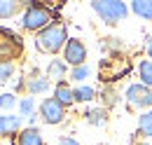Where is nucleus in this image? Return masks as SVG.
Listing matches in <instances>:
<instances>
[{
	"label": "nucleus",
	"instance_id": "obj_2",
	"mask_svg": "<svg viewBox=\"0 0 152 145\" xmlns=\"http://www.w3.org/2000/svg\"><path fill=\"white\" fill-rule=\"evenodd\" d=\"M68 40H70V37H68L66 26L52 23L49 28L40 31L38 35H35V47H38V52H42V54H58V52L66 47Z\"/></svg>",
	"mask_w": 152,
	"mask_h": 145
},
{
	"label": "nucleus",
	"instance_id": "obj_21",
	"mask_svg": "<svg viewBox=\"0 0 152 145\" xmlns=\"http://www.w3.org/2000/svg\"><path fill=\"white\" fill-rule=\"evenodd\" d=\"M91 75V68L84 63V66H77V68H70V80L73 82H84L87 77Z\"/></svg>",
	"mask_w": 152,
	"mask_h": 145
},
{
	"label": "nucleus",
	"instance_id": "obj_27",
	"mask_svg": "<svg viewBox=\"0 0 152 145\" xmlns=\"http://www.w3.org/2000/svg\"><path fill=\"white\" fill-rule=\"evenodd\" d=\"M140 145H148V143H140Z\"/></svg>",
	"mask_w": 152,
	"mask_h": 145
},
{
	"label": "nucleus",
	"instance_id": "obj_4",
	"mask_svg": "<svg viewBox=\"0 0 152 145\" xmlns=\"http://www.w3.org/2000/svg\"><path fill=\"white\" fill-rule=\"evenodd\" d=\"M23 52V40L10 28L0 26V63H14Z\"/></svg>",
	"mask_w": 152,
	"mask_h": 145
},
{
	"label": "nucleus",
	"instance_id": "obj_18",
	"mask_svg": "<svg viewBox=\"0 0 152 145\" xmlns=\"http://www.w3.org/2000/svg\"><path fill=\"white\" fill-rule=\"evenodd\" d=\"M21 10V2H12V0H0V19H10Z\"/></svg>",
	"mask_w": 152,
	"mask_h": 145
},
{
	"label": "nucleus",
	"instance_id": "obj_17",
	"mask_svg": "<svg viewBox=\"0 0 152 145\" xmlns=\"http://www.w3.org/2000/svg\"><path fill=\"white\" fill-rule=\"evenodd\" d=\"M94 98H96V89L94 87H89V84L75 87V101L77 103H89V101H94Z\"/></svg>",
	"mask_w": 152,
	"mask_h": 145
},
{
	"label": "nucleus",
	"instance_id": "obj_12",
	"mask_svg": "<svg viewBox=\"0 0 152 145\" xmlns=\"http://www.w3.org/2000/svg\"><path fill=\"white\" fill-rule=\"evenodd\" d=\"M17 145H45V141H42V133L35 127H26L17 136Z\"/></svg>",
	"mask_w": 152,
	"mask_h": 145
},
{
	"label": "nucleus",
	"instance_id": "obj_10",
	"mask_svg": "<svg viewBox=\"0 0 152 145\" xmlns=\"http://www.w3.org/2000/svg\"><path fill=\"white\" fill-rule=\"evenodd\" d=\"M45 75H47L52 82H56V84L58 82H66L63 77L68 75V63H66L63 59H52V61L47 63V72H45Z\"/></svg>",
	"mask_w": 152,
	"mask_h": 145
},
{
	"label": "nucleus",
	"instance_id": "obj_6",
	"mask_svg": "<svg viewBox=\"0 0 152 145\" xmlns=\"http://www.w3.org/2000/svg\"><path fill=\"white\" fill-rule=\"evenodd\" d=\"M63 61L68 66H73V68L84 66L87 63V45L80 37H70L66 42V47H63Z\"/></svg>",
	"mask_w": 152,
	"mask_h": 145
},
{
	"label": "nucleus",
	"instance_id": "obj_7",
	"mask_svg": "<svg viewBox=\"0 0 152 145\" xmlns=\"http://www.w3.org/2000/svg\"><path fill=\"white\" fill-rule=\"evenodd\" d=\"M40 119L45 124H61L66 119V108L58 103L54 96H49V98H45L40 103Z\"/></svg>",
	"mask_w": 152,
	"mask_h": 145
},
{
	"label": "nucleus",
	"instance_id": "obj_8",
	"mask_svg": "<svg viewBox=\"0 0 152 145\" xmlns=\"http://www.w3.org/2000/svg\"><path fill=\"white\" fill-rule=\"evenodd\" d=\"M49 87H52V80H49L47 75H40L38 70H33L31 77H26V91H28L31 96L45 94V91H49Z\"/></svg>",
	"mask_w": 152,
	"mask_h": 145
},
{
	"label": "nucleus",
	"instance_id": "obj_15",
	"mask_svg": "<svg viewBox=\"0 0 152 145\" xmlns=\"http://www.w3.org/2000/svg\"><path fill=\"white\" fill-rule=\"evenodd\" d=\"M138 133L152 138V110H145L143 115H138Z\"/></svg>",
	"mask_w": 152,
	"mask_h": 145
},
{
	"label": "nucleus",
	"instance_id": "obj_25",
	"mask_svg": "<svg viewBox=\"0 0 152 145\" xmlns=\"http://www.w3.org/2000/svg\"><path fill=\"white\" fill-rule=\"evenodd\" d=\"M145 52H148V56H150V61H152V37L148 35V45H145Z\"/></svg>",
	"mask_w": 152,
	"mask_h": 145
},
{
	"label": "nucleus",
	"instance_id": "obj_5",
	"mask_svg": "<svg viewBox=\"0 0 152 145\" xmlns=\"http://www.w3.org/2000/svg\"><path fill=\"white\" fill-rule=\"evenodd\" d=\"M124 98H126V103L136 110H145L152 105V89L150 87H145V84H140V82H133L126 87L124 91Z\"/></svg>",
	"mask_w": 152,
	"mask_h": 145
},
{
	"label": "nucleus",
	"instance_id": "obj_22",
	"mask_svg": "<svg viewBox=\"0 0 152 145\" xmlns=\"http://www.w3.org/2000/svg\"><path fill=\"white\" fill-rule=\"evenodd\" d=\"M19 112L31 117V115L35 112V98H33V96H23V98L19 101Z\"/></svg>",
	"mask_w": 152,
	"mask_h": 145
},
{
	"label": "nucleus",
	"instance_id": "obj_24",
	"mask_svg": "<svg viewBox=\"0 0 152 145\" xmlns=\"http://www.w3.org/2000/svg\"><path fill=\"white\" fill-rule=\"evenodd\" d=\"M58 145H80V141H75L73 136H61V138H58Z\"/></svg>",
	"mask_w": 152,
	"mask_h": 145
},
{
	"label": "nucleus",
	"instance_id": "obj_16",
	"mask_svg": "<svg viewBox=\"0 0 152 145\" xmlns=\"http://www.w3.org/2000/svg\"><path fill=\"white\" fill-rule=\"evenodd\" d=\"M138 77H140V84H145V87L152 89V61L150 59L138 63Z\"/></svg>",
	"mask_w": 152,
	"mask_h": 145
},
{
	"label": "nucleus",
	"instance_id": "obj_23",
	"mask_svg": "<svg viewBox=\"0 0 152 145\" xmlns=\"http://www.w3.org/2000/svg\"><path fill=\"white\" fill-rule=\"evenodd\" d=\"M103 103H105V105H103L105 110L110 108V105H115V103H117V98H115V91H113V87H105V89H103Z\"/></svg>",
	"mask_w": 152,
	"mask_h": 145
},
{
	"label": "nucleus",
	"instance_id": "obj_19",
	"mask_svg": "<svg viewBox=\"0 0 152 145\" xmlns=\"http://www.w3.org/2000/svg\"><path fill=\"white\" fill-rule=\"evenodd\" d=\"M19 105V98H17V94L14 91H5V94H0V110H12Z\"/></svg>",
	"mask_w": 152,
	"mask_h": 145
},
{
	"label": "nucleus",
	"instance_id": "obj_13",
	"mask_svg": "<svg viewBox=\"0 0 152 145\" xmlns=\"http://www.w3.org/2000/svg\"><path fill=\"white\" fill-rule=\"evenodd\" d=\"M84 119L91 127H105L108 124V110L105 108H91V110L84 112Z\"/></svg>",
	"mask_w": 152,
	"mask_h": 145
},
{
	"label": "nucleus",
	"instance_id": "obj_20",
	"mask_svg": "<svg viewBox=\"0 0 152 145\" xmlns=\"http://www.w3.org/2000/svg\"><path fill=\"white\" fill-rule=\"evenodd\" d=\"M14 72H17L14 63H0V87L7 84L10 80H14Z\"/></svg>",
	"mask_w": 152,
	"mask_h": 145
},
{
	"label": "nucleus",
	"instance_id": "obj_26",
	"mask_svg": "<svg viewBox=\"0 0 152 145\" xmlns=\"http://www.w3.org/2000/svg\"><path fill=\"white\" fill-rule=\"evenodd\" d=\"M35 122H38V115H35V112H33V115H31V117H28V124H31V127H35Z\"/></svg>",
	"mask_w": 152,
	"mask_h": 145
},
{
	"label": "nucleus",
	"instance_id": "obj_11",
	"mask_svg": "<svg viewBox=\"0 0 152 145\" xmlns=\"http://www.w3.org/2000/svg\"><path fill=\"white\" fill-rule=\"evenodd\" d=\"M54 98L63 108H68V105L75 103V89L68 87V82H58V84H54Z\"/></svg>",
	"mask_w": 152,
	"mask_h": 145
},
{
	"label": "nucleus",
	"instance_id": "obj_1",
	"mask_svg": "<svg viewBox=\"0 0 152 145\" xmlns=\"http://www.w3.org/2000/svg\"><path fill=\"white\" fill-rule=\"evenodd\" d=\"M54 21H56L54 10H49L47 5L33 2V5H28V7L23 10V14H21V28H23V31H31V33H40V31L49 28Z\"/></svg>",
	"mask_w": 152,
	"mask_h": 145
},
{
	"label": "nucleus",
	"instance_id": "obj_14",
	"mask_svg": "<svg viewBox=\"0 0 152 145\" xmlns=\"http://www.w3.org/2000/svg\"><path fill=\"white\" fill-rule=\"evenodd\" d=\"M131 12L136 17L145 19V21H152V0H133Z\"/></svg>",
	"mask_w": 152,
	"mask_h": 145
},
{
	"label": "nucleus",
	"instance_id": "obj_9",
	"mask_svg": "<svg viewBox=\"0 0 152 145\" xmlns=\"http://www.w3.org/2000/svg\"><path fill=\"white\" fill-rule=\"evenodd\" d=\"M21 133V117L19 115H0V136H19Z\"/></svg>",
	"mask_w": 152,
	"mask_h": 145
},
{
	"label": "nucleus",
	"instance_id": "obj_3",
	"mask_svg": "<svg viewBox=\"0 0 152 145\" xmlns=\"http://www.w3.org/2000/svg\"><path fill=\"white\" fill-rule=\"evenodd\" d=\"M91 10L101 17V21H105L108 26L119 23L122 19H126V14L131 12V7L126 2H119V0H96L91 2Z\"/></svg>",
	"mask_w": 152,
	"mask_h": 145
}]
</instances>
